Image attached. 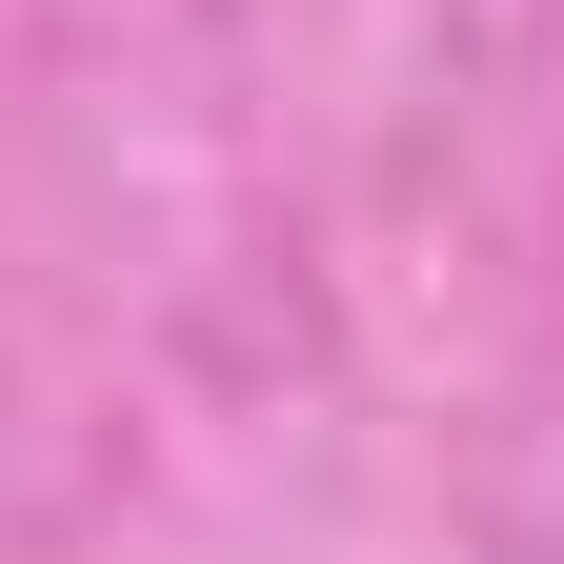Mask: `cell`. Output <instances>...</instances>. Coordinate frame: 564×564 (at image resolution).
Instances as JSON below:
<instances>
[]
</instances>
